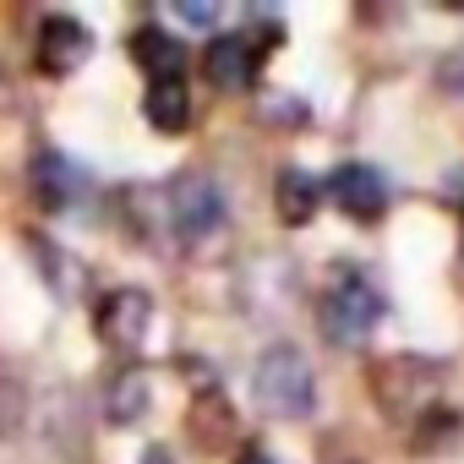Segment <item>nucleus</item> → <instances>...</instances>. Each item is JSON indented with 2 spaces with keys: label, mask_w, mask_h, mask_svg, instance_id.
<instances>
[{
  "label": "nucleus",
  "mask_w": 464,
  "mask_h": 464,
  "mask_svg": "<svg viewBox=\"0 0 464 464\" xmlns=\"http://www.w3.org/2000/svg\"><path fill=\"white\" fill-rule=\"evenodd\" d=\"M131 61L148 72V77H180V44L164 34V28H137L131 34Z\"/></svg>",
  "instance_id": "nucleus-15"
},
{
  "label": "nucleus",
  "mask_w": 464,
  "mask_h": 464,
  "mask_svg": "<svg viewBox=\"0 0 464 464\" xmlns=\"http://www.w3.org/2000/svg\"><path fill=\"white\" fill-rule=\"evenodd\" d=\"M28 415H34V393H28V377H23V366H12L6 355H0V437H23V426H28Z\"/></svg>",
  "instance_id": "nucleus-13"
},
{
  "label": "nucleus",
  "mask_w": 464,
  "mask_h": 464,
  "mask_svg": "<svg viewBox=\"0 0 464 464\" xmlns=\"http://www.w3.org/2000/svg\"><path fill=\"white\" fill-rule=\"evenodd\" d=\"M377 317H382V290L361 268H344L328 285V295L317 301V328L328 344H361L377 328Z\"/></svg>",
  "instance_id": "nucleus-4"
},
{
  "label": "nucleus",
  "mask_w": 464,
  "mask_h": 464,
  "mask_svg": "<svg viewBox=\"0 0 464 464\" xmlns=\"http://www.w3.org/2000/svg\"><path fill=\"white\" fill-rule=\"evenodd\" d=\"M88 50H93V39H88V28L77 17H44V28H39V66L50 77H72L88 61Z\"/></svg>",
  "instance_id": "nucleus-8"
},
{
  "label": "nucleus",
  "mask_w": 464,
  "mask_h": 464,
  "mask_svg": "<svg viewBox=\"0 0 464 464\" xmlns=\"http://www.w3.org/2000/svg\"><path fill=\"white\" fill-rule=\"evenodd\" d=\"M104 415H110L115 426L142 420V415H148V372H137V366L115 372L110 388H104Z\"/></svg>",
  "instance_id": "nucleus-14"
},
{
  "label": "nucleus",
  "mask_w": 464,
  "mask_h": 464,
  "mask_svg": "<svg viewBox=\"0 0 464 464\" xmlns=\"http://www.w3.org/2000/svg\"><path fill=\"white\" fill-rule=\"evenodd\" d=\"M180 17H186V23H213V17H218V6H191V0H186Z\"/></svg>",
  "instance_id": "nucleus-18"
},
{
  "label": "nucleus",
  "mask_w": 464,
  "mask_h": 464,
  "mask_svg": "<svg viewBox=\"0 0 464 464\" xmlns=\"http://www.w3.org/2000/svg\"><path fill=\"white\" fill-rule=\"evenodd\" d=\"M372 382V399L388 420H404V426H420L426 415L442 410V366L426 361V355H388V361H372L366 372Z\"/></svg>",
  "instance_id": "nucleus-1"
},
{
  "label": "nucleus",
  "mask_w": 464,
  "mask_h": 464,
  "mask_svg": "<svg viewBox=\"0 0 464 464\" xmlns=\"http://www.w3.org/2000/svg\"><path fill=\"white\" fill-rule=\"evenodd\" d=\"M202 72H208V82H213V88H224V93L252 88V72H257L252 44H246L241 34H218V39L208 44V55H202Z\"/></svg>",
  "instance_id": "nucleus-9"
},
{
  "label": "nucleus",
  "mask_w": 464,
  "mask_h": 464,
  "mask_svg": "<svg viewBox=\"0 0 464 464\" xmlns=\"http://www.w3.org/2000/svg\"><path fill=\"white\" fill-rule=\"evenodd\" d=\"M186 426H191V437L202 442V448H229L241 437V426H236V410H229V399L218 393V388H208V393H197L191 399V415H186Z\"/></svg>",
  "instance_id": "nucleus-10"
},
{
  "label": "nucleus",
  "mask_w": 464,
  "mask_h": 464,
  "mask_svg": "<svg viewBox=\"0 0 464 464\" xmlns=\"http://www.w3.org/2000/svg\"><path fill=\"white\" fill-rule=\"evenodd\" d=\"M328 191H334V202H339L350 218H361V224L382 218V208H388V180H382V169H372V164H339L334 180H328Z\"/></svg>",
  "instance_id": "nucleus-7"
},
{
  "label": "nucleus",
  "mask_w": 464,
  "mask_h": 464,
  "mask_svg": "<svg viewBox=\"0 0 464 464\" xmlns=\"http://www.w3.org/2000/svg\"><path fill=\"white\" fill-rule=\"evenodd\" d=\"M34 186H39V197H44L50 208H61V202L77 191V169H72L61 153H39V159H34Z\"/></svg>",
  "instance_id": "nucleus-16"
},
{
  "label": "nucleus",
  "mask_w": 464,
  "mask_h": 464,
  "mask_svg": "<svg viewBox=\"0 0 464 464\" xmlns=\"http://www.w3.org/2000/svg\"><path fill=\"white\" fill-rule=\"evenodd\" d=\"M142 115H148L153 131H186V121H191V93H186V82H180V77H153L148 93H142Z\"/></svg>",
  "instance_id": "nucleus-12"
},
{
  "label": "nucleus",
  "mask_w": 464,
  "mask_h": 464,
  "mask_svg": "<svg viewBox=\"0 0 464 464\" xmlns=\"http://www.w3.org/2000/svg\"><path fill=\"white\" fill-rule=\"evenodd\" d=\"M295 295H301V279H295L290 257H257V263H246V274H241V301H246L252 317L274 323V317H285V312L295 306Z\"/></svg>",
  "instance_id": "nucleus-6"
},
{
  "label": "nucleus",
  "mask_w": 464,
  "mask_h": 464,
  "mask_svg": "<svg viewBox=\"0 0 464 464\" xmlns=\"http://www.w3.org/2000/svg\"><path fill=\"white\" fill-rule=\"evenodd\" d=\"M159 202H164V224L175 229L180 241H208V236H218L224 218H229L224 186H218L213 175H202V169H180V175L159 191Z\"/></svg>",
  "instance_id": "nucleus-3"
},
{
  "label": "nucleus",
  "mask_w": 464,
  "mask_h": 464,
  "mask_svg": "<svg viewBox=\"0 0 464 464\" xmlns=\"http://www.w3.org/2000/svg\"><path fill=\"white\" fill-rule=\"evenodd\" d=\"M252 399L268 420H306L317 410V372L295 344H268L252 366Z\"/></svg>",
  "instance_id": "nucleus-2"
},
{
  "label": "nucleus",
  "mask_w": 464,
  "mask_h": 464,
  "mask_svg": "<svg viewBox=\"0 0 464 464\" xmlns=\"http://www.w3.org/2000/svg\"><path fill=\"white\" fill-rule=\"evenodd\" d=\"M317 202H323V180L312 175V169H279V180H274V208H279V218L285 224H312L317 218Z\"/></svg>",
  "instance_id": "nucleus-11"
},
{
  "label": "nucleus",
  "mask_w": 464,
  "mask_h": 464,
  "mask_svg": "<svg viewBox=\"0 0 464 464\" xmlns=\"http://www.w3.org/2000/svg\"><path fill=\"white\" fill-rule=\"evenodd\" d=\"M93 328L110 350L131 355L148 344V328H153V295L148 290H110L93 312Z\"/></svg>",
  "instance_id": "nucleus-5"
},
{
  "label": "nucleus",
  "mask_w": 464,
  "mask_h": 464,
  "mask_svg": "<svg viewBox=\"0 0 464 464\" xmlns=\"http://www.w3.org/2000/svg\"><path fill=\"white\" fill-rule=\"evenodd\" d=\"M236 464H285V459H279V453H268L263 442H246V448L236 453Z\"/></svg>",
  "instance_id": "nucleus-17"
}]
</instances>
